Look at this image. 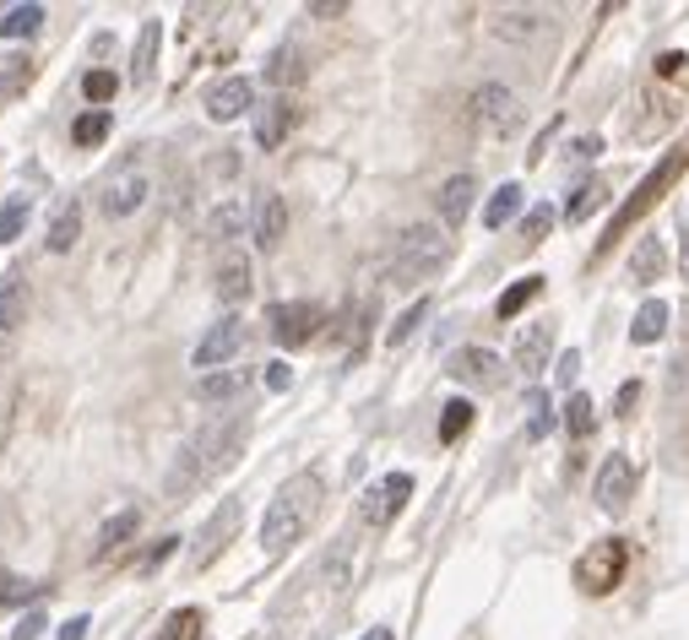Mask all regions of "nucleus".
Instances as JSON below:
<instances>
[{
    "mask_svg": "<svg viewBox=\"0 0 689 640\" xmlns=\"http://www.w3.org/2000/svg\"><path fill=\"white\" fill-rule=\"evenodd\" d=\"M251 440V413H229V418H212L201 424L186 440L174 472H169V500H186L195 483H212L218 472H229L240 461V450Z\"/></svg>",
    "mask_w": 689,
    "mask_h": 640,
    "instance_id": "1",
    "label": "nucleus"
},
{
    "mask_svg": "<svg viewBox=\"0 0 689 640\" xmlns=\"http://www.w3.org/2000/svg\"><path fill=\"white\" fill-rule=\"evenodd\" d=\"M315 511H320V478H315V472L288 478V483L277 489V500L266 505V515H261V554H266V559H283V554L310 532Z\"/></svg>",
    "mask_w": 689,
    "mask_h": 640,
    "instance_id": "2",
    "label": "nucleus"
},
{
    "mask_svg": "<svg viewBox=\"0 0 689 640\" xmlns=\"http://www.w3.org/2000/svg\"><path fill=\"white\" fill-rule=\"evenodd\" d=\"M451 234H439L435 223H413V228H402V239H396V256H391V282H402V288H418L424 277H435L439 266L451 260Z\"/></svg>",
    "mask_w": 689,
    "mask_h": 640,
    "instance_id": "3",
    "label": "nucleus"
},
{
    "mask_svg": "<svg viewBox=\"0 0 689 640\" xmlns=\"http://www.w3.org/2000/svg\"><path fill=\"white\" fill-rule=\"evenodd\" d=\"M245 342H251V326L240 316H223L201 331V342L190 348V364H195L201 375H218V370H229V364L245 353Z\"/></svg>",
    "mask_w": 689,
    "mask_h": 640,
    "instance_id": "4",
    "label": "nucleus"
},
{
    "mask_svg": "<svg viewBox=\"0 0 689 640\" xmlns=\"http://www.w3.org/2000/svg\"><path fill=\"white\" fill-rule=\"evenodd\" d=\"M467 109H473V126L484 130V136H516V130H521V98H516V87H505V82L473 87Z\"/></svg>",
    "mask_w": 689,
    "mask_h": 640,
    "instance_id": "5",
    "label": "nucleus"
},
{
    "mask_svg": "<svg viewBox=\"0 0 689 640\" xmlns=\"http://www.w3.org/2000/svg\"><path fill=\"white\" fill-rule=\"evenodd\" d=\"M629 554L619 537H603V543H592L586 554H581V565H575V580H581V591L586 597H608L614 586H619V576H625Z\"/></svg>",
    "mask_w": 689,
    "mask_h": 640,
    "instance_id": "6",
    "label": "nucleus"
},
{
    "mask_svg": "<svg viewBox=\"0 0 689 640\" xmlns=\"http://www.w3.org/2000/svg\"><path fill=\"white\" fill-rule=\"evenodd\" d=\"M147 195H152V174L141 169V163H120L109 180H104V195H98V206H104V217L115 223V217H130V212H141L147 206Z\"/></svg>",
    "mask_w": 689,
    "mask_h": 640,
    "instance_id": "7",
    "label": "nucleus"
},
{
    "mask_svg": "<svg viewBox=\"0 0 689 640\" xmlns=\"http://www.w3.org/2000/svg\"><path fill=\"white\" fill-rule=\"evenodd\" d=\"M407 500H413V478H407V472H385V478H375V483L359 494V521H364V526H391Z\"/></svg>",
    "mask_w": 689,
    "mask_h": 640,
    "instance_id": "8",
    "label": "nucleus"
},
{
    "mask_svg": "<svg viewBox=\"0 0 689 640\" xmlns=\"http://www.w3.org/2000/svg\"><path fill=\"white\" fill-rule=\"evenodd\" d=\"M272 337L283 342V348H305L320 337V326H326V310L310 305V299H288V305H272Z\"/></svg>",
    "mask_w": 689,
    "mask_h": 640,
    "instance_id": "9",
    "label": "nucleus"
},
{
    "mask_svg": "<svg viewBox=\"0 0 689 640\" xmlns=\"http://www.w3.org/2000/svg\"><path fill=\"white\" fill-rule=\"evenodd\" d=\"M234 532H240V500L229 494V500L212 511V521L201 526V537H195V548H190V565H195V570H206V565H212V559L234 543Z\"/></svg>",
    "mask_w": 689,
    "mask_h": 640,
    "instance_id": "10",
    "label": "nucleus"
},
{
    "mask_svg": "<svg viewBox=\"0 0 689 640\" xmlns=\"http://www.w3.org/2000/svg\"><path fill=\"white\" fill-rule=\"evenodd\" d=\"M592 494H597V505L608 515H619L635 500V461H629L625 450H614L603 467H597V483H592Z\"/></svg>",
    "mask_w": 689,
    "mask_h": 640,
    "instance_id": "11",
    "label": "nucleus"
},
{
    "mask_svg": "<svg viewBox=\"0 0 689 640\" xmlns=\"http://www.w3.org/2000/svg\"><path fill=\"white\" fill-rule=\"evenodd\" d=\"M489 33L505 44H532L549 33V11L543 6H500V11H489Z\"/></svg>",
    "mask_w": 689,
    "mask_h": 640,
    "instance_id": "12",
    "label": "nucleus"
},
{
    "mask_svg": "<svg viewBox=\"0 0 689 640\" xmlns=\"http://www.w3.org/2000/svg\"><path fill=\"white\" fill-rule=\"evenodd\" d=\"M549 353H554V326L549 320H532L521 337H516V348H510V364L532 381V375H543L549 370Z\"/></svg>",
    "mask_w": 689,
    "mask_h": 640,
    "instance_id": "13",
    "label": "nucleus"
},
{
    "mask_svg": "<svg viewBox=\"0 0 689 640\" xmlns=\"http://www.w3.org/2000/svg\"><path fill=\"white\" fill-rule=\"evenodd\" d=\"M251 109H255L251 76H229V82H218V87L206 93V115H212L218 126H229V120H240V115H251Z\"/></svg>",
    "mask_w": 689,
    "mask_h": 640,
    "instance_id": "14",
    "label": "nucleus"
},
{
    "mask_svg": "<svg viewBox=\"0 0 689 640\" xmlns=\"http://www.w3.org/2000/svg\"><path fill=\"white\" fill-rule=\"evenodd\" d=\"M445 375L462 385H500L505 381V364L489 353V348H462V353H451V364H445Z\"/></svg>",
    "mask_w": 689,
    "mask_h": 640,
    "instance_id": "15",
    "label": "nucleus"
},
{
    "mask_svg": "<svg viewBox=\"0 0 689 640\" xmlns=\"http://www.w3.org/2000/svg\"><path fill=\"white\" fill-rule=\"evenodd\" d=\"M473 201H478V180H473V174H451V180L435 191L439 223H445V228H462L467 212H473Z\"/></svg>",
    "mask_w": 689,
    "mask_h": 640,
    "instance_id": "16",
    "label": "nucleus"
},
{
    "mask_svg": "<svg viewBox=\"0 0 689 640\" xmlns=\"http://www.w3.org/2000/svg\"><path fill=\"white\" fill-rule=\"evenodd\" d=\"M294 115H299V109H294V98H288V93L266 98V104L255 109V147H266V152H272V147H283V136L294 130Z\"/></svg>",
    "mask_w": 689,
    "mask_h": 640,
    "instance_id": "17",
    "label": "nucleus"
},
{
    "mask_svg": "<svg viewBox=\"0 0 689 640\" xmlns=\"http://www.w3.org/2000/svg\"><path fill=\"white\" fill-rule=\"evenodd\" d=\"M251 234H255V245H261V250H277V245H283V234H288V201H283L277 191H261Z\"/></svg>",
    "mask_w": 689,
    "mask_h": 640,
    "instance_id": "18",
    "label": "nucleus"
},
{
    "mask_svg": "<svg viewBox=\"0 0 689 640\" xmlns=\"http://www.w3.org/2000/svg\"><path fill=\"white\" fill-rule=\"evenodd\" d=\"M251 288H255V266L251 256H223L218 260V282H212V294L234 310V305H245L251 299Z\"/></svg>",
    "mask_w": 689,
    "mask_h": 640,
    "instance_id": "19",
    "label": "nucleus"
},
{
    "mask_svg": "<svg viewBox=\"0 0 689 640\" xmlns=\"http://www.w3.org/2000/svg\"><path fill=\"white\" fill-rule=\"evenodd\" d=\"M685 158H689V147H679V152H674V158H668V163H662L657 174H646V185H640V195H635V201H629L625 212L614 217V234H619V228H629V223H635V217H640V212H646V206H651L657 195L668 191V180H674V174L685 169Z\"/></svg>",
    "mask_w": 689,
    "mask_h": 640,
    "instance_id": "20",
    "label": "nucleus"
},
{
    "mask_svg": "<svg viewBox=\"0 0 689 640\" xmlns=\"http://www.w3.org/2000/svg\"><path fill=\"white\" fill-rule=\"evenodd\" d=\"M251 391V370H218V375H201L195 381V396L206 407H223V402H240Z\"/></svg>",
    "mask_w": 689,
    "mask_h": 640,
    "instance_id": "21",
    "label": "nucleus"
},
{
    "mask_svg": "<svg viewBox=\"0 0 689 640\" xmlns=\"http://www.w3.org/2000/svg\"><path fill=\"white\" fill-rule=\"evenodd\" d=\"M158 50H163V28H158V22H141V33H136V55H130V82H136V87L152 82V71H158Z\"/></svg>",
    "mask_w": 689,
    "mask_h": 640,
    "instance_id": "22",
    "label": "nucleus"
},
{
    "mask_svg": "<svg viewBox=\"0 0 689 640\" xmlns=\"http://www.w3.org/2000/svg\"><path fill=\"white\" fill-rule=\"evenodd\" d=\"M662 271H668V250H662V239L651 234V239H640L635 256H629V282H635V288H651Z\"/></svg>",
    "mask_w": 689,
    "mask_h": 640,
    "instance_id": "23",
    "label": "nucleus"
},
{
    "mask_svg": "<svg viewBox=\"0 0 689 640\" xmlns=\"http://www.w3.org/2000/svg\"><path fill=\"white\" fill-rule=\"evenodd\" d=\"M76 239H82V201L71 195V201H61V206H55V217H50V234H44V245H50V250L61 256V250H71V245H76Z\"/></svg>",
    "mask_w": 689,
    "mask_h": 640,
    "instance_id": "24",
    "label": "nucleus"
},
{
    "mask_svg": "<svg viewBox=\"0 0 689 640\" xmlns=\"http://www.w3.org/2000/svg\"><path fill=\"white\" fill-rule=\"evenodd\" d=\"M201 234H206V245H229V239H240V234H245V206H240V201L212 206L206 223H201Z\"/></svg>",
    "mask_w": 689,
    "mask_h": 640,
    "instance_id": "25",
    "label": "nucleus"
},
{
    "mask_svg": "<svg viewBox=\"0 0 689 640\" xmlns=\"http://www.w3.org/2000/svg\"><path fill=\"white\" fill-rule=\"evenodd\" d=\"M22 320H28V282L22 277H0V331L17 337Z\"/></svg>",
    "mask_w": 689,
    "mask_h": 640,
    "instance_id": "26",
    "label": "nucleus"
},
{
    "mask_svg": "<svg viewBox=\"0 0 689 640\" xmlns=\"http://www.w3.org/2000/svg\"><path fill=\"white\" fill-rule=\"evenodd\" d=\"M305 71H310V65H305V55H299L294 44H283V50L266 61V82H272L277 93H288V87H299V82H305Z\"/></svg>",
    "mask_w": 689,
    "mask_h": 640,
    "instance_id": "27",
    "label": "nucleus"
},
{
    "mask_svg": "<svg viewBox=\"0 0 689 640\" xmlns=\"http://www.w3.org/2000/svg\"><path fill=\"white\" fill-rule=\"evenodd\" d=\"M141 526V515L136 511H120V515H109L104 526H98V543H93V559H109L115 548H126L130 543V532Z\"/></svg>",
    "mask_w": 689,
    "mask_h": 640,
    "instance_id": "28",
    "label": "nucleus"
},
{
    "mask_svg": "<svg viewBox=\"0 0 689 640\" xmlns=\"http://www.w3.org/2000/svg\"><path fill=\"white\" fill-rule=\"evenodd\" d=\"M662 331H668V305H662V299H646V305L635 310V320H629V342L646 348V342H657Z\"/></svg>",
    "mask_w": 689,
    "mask_h": 640,
    "instance_id": "29",
    "label": "nucleus"
},
{
    "mask_svg": "<svg viewBox=\"0 0 689 640\" xmlns=\"http://www.w3.org/2000/svg\"><path fill=\"white\" fill-rule=\"evenodd\" d=\"M33 82V61L28 55H0V104L6 98H22Z\"/></svg>",
    "mask_w": 689,
    "mask_h": 640,
    "instance_id": "30",
    "label": "nucleus"
},
{
    "mask_svg": "<svg viewBox=\"0 0 689 640\" xmlns=\"http://www.w3.org/2000/svg\"><path fill=\"white\" fill-rule=\"evenodd\" d=\"M44 17H50V11H44V6H33V0H28V6H11V11L0 17V33H6V39H28V33H39V28H44Z\"/></svg>",
    "mask_w": 689,
    "mask_h": 640,
    "instance_id": "31",
    "label": "nucleus"
},
{
    "mask_svg": "<svg viewBox=\"0 0 689 640\" xmlns=\"http://www.w3.org/2000/svg\"><path fill=\"white\" fill-rule=\"evenodd\" d=\"M538 294H543V277H521V282H510V288H505L495 310H500V320H516L527 305H532V299H538Z\"/></svg>",
    "mask_w": 689,
    "mask_h": 640,
    "instance_id": "32",
    "label": "nucleus"
},
{
    "mask_svg": "<svg viewBox=\"0 0 689 640\" xmlns=\"http://www.w3.org/2000/svg\"><path fill=\"white\" fill-rule=\"evenodd\" d=\"M28 212H33V195H28V191H17L6 206H0V239H6V245H11V239H22Z\"/></svg>",
    "mask_w": 689,
    "mask_h": 640,
    "instance_id": "33",
    "label": "nucleus"
},
{
    "mask_svg": "<svg viewBox=\"0 0 689 640\" xmlns=\"http://www.w3.org/2000/svg\"><path fill=\"white\" fill-rule=\"evenodd\" d=\"M467 429H473V402H467V396L445 402V413H439V440L451 446V440H462Z\"/></svg>",
    "mask_w": 689,
    "mask_h": 640,
    "instance_id": "34",
    "label": "nucleus"
},
{
    "mask_svg": "<svg viewBox=\"0 0 689 640\" xmlns=\"http://www.w3.org/2000/svg\"><path fill=\"white\" fill-rule=\"evenodd\" d=\"M516 212H521V185H500V191L489 195V206H484V223H489V228H505Z\"/></svg>",
    "mask_w": 689,
    "mask_h": 640,
    "instance_id": "35",
    "label": "nucleus"
},
{
    "mask_svg": "<svg viewBox=\"0 0 689 640\" xmlns=\"http://www.w3.org/2000/svg\"><path fill=\"white\" fill-rule=\"evenodd\" d=\"M44 586L28 576H11V570H0V608H28L33 597H39Z\"/></svg>",
    "mask_w": 689,
    "mask_h": 640,
    "instance_id": "36",
    "label": "nucleus"
},
{
    "mask_svg": "<svg viewBox=\"0 0 689 640\" xmlns=\"http://www.w3.org/2000/svg\"><path fill=\"white\" fill-rule=\"evenodd\" d=\"M592 424H597V413H592V396L570 391V407H564V429H570L575 440H586V435H592Z\"/></svg>",
    "mask_w": 689,
    "mask_h": 640,
    "instance_id": "37",
    "label": "nucleus"
},
{
    "mask_svg": "<svg viewBox=\"0 0 689 640\" xmlns=\"http://www.w3.org/2000/svg\"><path fill=\"white\" fill-rule=\"evenodd\" d=\"M109 130H115V120H109L104 109H93V115H82V120L71 126V141H76V147H98Z\"/></svg>",
    "mask_w": 689,
    "mask_h": 640,
    "instance_id": "38",
    "label": "nucleus"
},
{
    "mask_svg": "<svg viewBox=\"0 0 689 640\" xmlns=\"http://www.w3.org/2000/svg\"><path fill=\"white\" fill-rule=\"evenodd\" d=\"M549 429H554V407H549L543 391H532V396H527V440H543Z\"/></svg>",
    "mask_w": 689,
    "mask_h": 640,
    "instance_id": "39",
    "label": "nucleus"
},
{
    "mask_svg": "<svg viewBox=\"0 0 689 640\" xmlns=\"http://www.w3.org/2000/svg\"><path fill=\"white\" fill-rule=\"evenodd\" d=\"M348 565H353V543H337V548L326 554V565H320V576H326L331 591H342V586H348Z\"/></svg>",
    "mask_w": 689,
    "mask_h": 640,
    "instance_id": "40",
    "label": "nucleus"
},
{
    "mask_svg": "<svg viewBox=\"0 0 689 640\" xmlns=\"http://www.w3.org/2000/svg\"><path fill=\"white\" fill-rule=\"evenodd\" d=\"M597 201H603V180H586V185H575V195L564 201V217H570V223H581Z\"/></svg>",
    "mask_w": 689,
    "mask_h": 640,
    "instance_id": "41",
    "label": "nucleus"
},
{
    "mask_svg": "<svg viewBox=\"0 0 689 640\" xmlns=\"http://www.w3.org/2000/svg\"><path fill=\"white\" fill-rule=\"evenodd\" d=\"M424 316H430V299H418L413 310H402V316L391 320V331H385V342H391V348H402V342H407V337L418 331V320H424Z\"/></svg>",
    "mask_w": 689,
    "mask_h": 640,
    "instance_id": "42",
    "label": "nucleus"
},
{
    "mask_svg": "<svg viewBox=\"0 0 689 640\" xmlns=\"http://www.w3.org/2000/svg\"><path fill=\"white\" fill-rule=\"evenodd\" d=\"M195 636H201V608H180V614L163 625L158 640H195Z\"/></svg>",
    "mask_w": 689,
    "mask_h": 640,
    "instance_id": "43",
    "label": "nucleus"
},
{
    "mask_svg": "<svg viewBox=\"0 0 689 640\" xmlns=\"http://www.w3.org/2000/svg\"><path fill=\"white\" fill-rule=\"evenodd\" d=\"M549 228H554V206H532L527 223H521V239H527V245H543Z\"/></svg>",
    "mask_w": 689,
    "mask_h": 640,
    "instance_id": "44",
    "label": "nucleus"
},
{
    "mask_svg": "<svg viewBox=\"0 0 689 640\" xmlns=\"http://www.w3.org/2000/svg\"><path fill=\"white\" fill-rule=\"evenodd\" d=\"M115 87H120V82H115V71H87V76H82V93H87L93 104L115 98Z\"/></svg>",
    "mask_w": 689,
    "mask_h": 640,
    "instance_id": "45",
    "label": "nucleus"
},
{
    "mask_svg": "<svg viewBox=\"0 0 689 640\" xmlns=\"http://www.w3.org/2000/svg\"><path fill=\"white\" fill-rule=\"evenodd\" d=\"M174 548H180V537H158V548H147V554H141V565H136V570H141V576H147V570H158V565H163V559H169V554H174Z\"/></svg>",
    "mask_w": 689,
    "mask_h": 640,
    "instance_id": "46",
    "label": "nucleus"
},
{
    "mask_svg": "<svg viewBox=\"0 0 689 640\" xmlns=\"http://www.w3.org/2000/svg\"><path fill=\"white\" fill-rule=\"evenodd\" d=\"M44 625H50V619H44L39 608H28V614L17 619V630H11V640H39V636H44Z\"/></svg>",
    "mask_w": 689,
    "mask_h": 640,
    "instance_id": "47",
    "label": "nucleus"
},
{
    "mask_svg": "<svg viewBox=\"0 0 689 640\" xmlns=\"http://www.w3.org/2000/svg\"><path fill=\"white\" fill-rule=\"evenodd\" d=\"M554 375H560V385H564V391L575 385V375H581V353H575V348H570V353H560V359H554Z\"/></svg>",
    "mask_w": 689,
    "mask_h": 640,
    "instance_id": "48",
    "label": "nucleus"
},
{
    "mask_svg": "<svg viewBox=\"0 0 689 640\" xmlns=\"http://www.w3.org/2000/svg\"><path fill=\"white\" fill-rule=\"evenodd\" d=\"M597 152H603V141H597V136H575V141H570V158H581V163H586V158H597Z\"/></svg>",
    "mask_w": 689,
    "mask_h": 640,
    "instance_id": "49",
    "label": "nucleus"
},
{
    "mask_svg": "<svg viewBox=\"0 0 689 640\" xmlns=\"http://www.w3.org/2000/svg\"><path fill=\"white\" fill-rule=\"evenodd\" d=\"M679 271L689 277V206L679 212Z\"/></svg>",
    "mask_w": 689,
    "mask_h": 640,
    "instance_id": "50",
    "label": "nucleus"
},
{
    "mask_svg": "<svg viewBox=\"0 0 689 640\" xmlns=\"http://www.w3.org/2000/svg\"><path fill=\"white\" fill-rule=\"evenodd\" d=\"M266 385H272V391H288V385H294V370H288V364H272V370H266Z\"/></svg>",
    "mask_w": 689,
    "mask_h": 640,
    "instance_id": "51",
    "label": "nucleus"
},
{
    "mask_svg": "<svg viewBox=\"0 0 689 640\" xmlns=\"http://www.w3.org/2000/svg\"><path fill=\"white\" fill-rule=\"evenodd\" d=\"M674 396H679V402H689V359H679V364H674Z\"/></svg>",
    "mask_w": 689,
    "mask_h": 640,
    "instance_id": "52",
    "label": "nucleus"
},
{
    "mask_svg": "<svg viewBox=\"0 0 689 640\" xmlns=\"http://www.w3.org/2000/svg\"><path fill=\"white\" fill-rule=\"evenodd\" d=\"M342 11H348L342 0H315L310 6V17H342Z\"/></svg>",
    "mask_w": 689,
    "mask_h": 640,
    "instance_id": "53",
    "label": "nucleus"
},
{
    "mask_svg": "<svg viewBox=\"0 0 689 640\" xmlns=\"http://www.w3.org/2000/svg\"><path fill=\"white\" fill-rule=\"evenodd\" d=\"M61 640H87V619H71V625H61Z\"/></svg>",
    "mask_w": 689,
    "mask_h": 640,
    "instance_id": "54",
    "label": "nucleus"
},
{
    "mask_svg": "<svg viewBox=\"0 0 689 640\" xmlns=\"http://www.w3.org/2000/svg\"><path fill=\"white\" fill-rule=\"evenodd\" d=\"M635 396H640V385L629 381V385H625V391H619V413H629V407H635Z\"/></svg>",
    "mask_w": 689,
    "mask_h": 640,
    "instance_id": "55",
    "label": "nucleus"
},
{
    "mask_svg": "<svg viewBox=\"0 0 689 640\" xmlns=\"http://www.w3.org/2000/svg\"><path fill=\"white\" fill-rule=\"evenodd\" d=\"M11 353H17V337H6V331H0V364H11Z\"/></svg>",
    "mask_w": 689,
    "mask_h": 640,
    "instance_id": "56",
    "label": "nucleus"
},
{
    "mask_svg": "<svg viewBox=\"0 0 689 640\" xmlns=\"http://www.w3.org/2000/svg\"><path fill=\"white\" fill-rule=\"evenodd\" d=\"M364 640H396V636H391L385 625H375V630H370V636H364Z\"/></svg>",
    "mask_w": 689,
    "mask_h": 640,
    "instance_id": "57",
    "label": "nucleus"
}]
</instances>
